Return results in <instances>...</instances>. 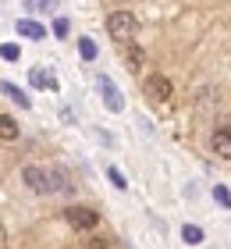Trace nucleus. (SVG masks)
Masks as SVG:
<instances>
[{"mask_svg": "<svg viewBox=\"0 0 231 249\" xmlns=\"http://www.w3.org/2000/svg\"><path fill=\"white\" fill-rule=\"evenodd\" d=\"M107 32H110V39L128 43V39L135 36V18H132V11H114V15L107 18Z\"/></svg>", "mask_w": 231, "mask_h": 249, "instance_id": "f257e3e1", "label": "nucleus"}, {"mask_svg": "<svg viewBox=\"0 0 231 249\" xmlns=\"http://www.w3.org/2000/svg\"><path fill=\"white\" fill-rule=\"evenodd\" d=\"M142 93H146L149 100H157V104H167V100L175 96V86H171V78H167V75H146Z\"/></svg>", "mask_w": 231, "mask_h": 249, "instance_id": "f03ea898", "label": "nucleus"}, {"mask_svg": "<svg viewBox=\"0 0 231 249\" xmlns=\"http://www.w3.org/2000/svg\"><path fill=\"white\" fill-rule=\"evenodd\" d=\"M21 182H25L32 192H39V196H50V182H46V167H39V164H25V167H21Z\"/></svg>", "mask_w": 231, "mask_h": 249, "instance_id": "7ed1b4c3", "label": "nucleus"}, {"mask_svg": "<svg viewBox=\"0 0 231 249\" xmlns=\"http://www.w3.org/2000/svg\"><path fill=\"white\" fill-rule=\"evenodd\" d=\"M68 224H71L75 231H92L100 224V213L92 207H71L68 210Z\"/></svg>", "mask_w": 231, "mask_h": 249, "instance_id": "20e7f679", "label": "nucleus"}, {"mask_svg": "<svg viewBox=\"0 0 231 249\" xmlns=\"http://www.w3.org/2000/svg\"><path fill=\"white\" fill-rule=\"evenodd\" d=\"M210 146L221 160H231V124H217L213 135H210Z\"/></svg>", "mask_w": 231, "mask_h": 249, "instance_id": "39448f33", "label": "nucleus"}, {"mask_svg": "<svg viewBox=\"0 0 231 249\" xmlns=\"http://www.w3.org/2000/svg\"><path fill=\"white\" fill-rule=\"evenodd\" d=\"M100 93H103V104H107V110H114V114H121L124 110V100H121V89L110 82L107 75H100Z\"/></svg>", "mask_w": 231, "mask_h": 249, "instance_id": "423d86ee", "label": "nucleus"}, {"mask_svg": "<svg viewBox=\"0 0 231 249\" xmlns=\"http://www.w3.org/2000/svg\"><path fill=\"white\" fill-rule=\"evenodd\" d=\"M46 182H50V192H61V196H68L75 185H71V175L64 171V167H57V164H50L46 167Z\"/></svg>", "mask_w": 231, "mask_h": 249, "instance_id": "0eeeda50", "label": "nucleus"}, {"mask_svg": "<svg viewBox=\"0 0 231 249\" xmlns=\"http://www.w3.org/2000/svg\"><path fill=\"white\" fill-rule=\"evenodd\" d=\"M15 29H18V36H25V39H46V25H39V21H32V18H18Z\"/></svg>", "mask_w": 231, "mask_h": 249, "instance_id": "6e6552de", "label": "nucleus"}, {"mask_svg": "<svg viewBox=\"0 0 231 249\" xmlns=\"http://www.w3.org/2000/svg\"><path fill=\"white\" fill-rule=\"evenodd\" d=\"M0 93H4L7 100H15V104H18L21 110H29V107H32V100L25 96V89H18L15 82H0Z\"/></svg>", "mask_w": 231, "mask_h": 249, "instance_id": "1a4fd4ad", "label": "nucleus"}, {"mask_svg": "<svg viewBox=\"0 0 231 249\" xmlns=\"http://www.w3.org/2000/svg\"><path fill=\"white\" fill-rule=\"evenodd\" d=\"M0 139H4V142L18 139V121L11 118V114H0Z\"/></svg>", "mask_w": 231, "mask_h": 249, "instance_id": "9d476101", "label": "nucleus"}, {"mask_svg": "<svg viewBox=\"0 0 231 249\" xmlns=\"http://www.w3.org/2000/svg\"><path fill=\"white\" fill-rule=\"evenodd\" d=\"M25 11H32V15H53L57 0H25Z\"/></svg>", "mask_w": 231, "mask_h": 249, "instance_id": "9b49d317", "label": "nucleus"}, {"mask_svg": "<svg viewBox=\"0 0 231 249\" xmlns=\"http://www.w3.org/2000/svg\"><path fill=\"white\" fill-rule=\"evenodd\" d=\"M181 242L185 246H199L203 242V228H199V224H185V228H181Z\"/></svg>", "mask_w": 231, "mask_h": 249, "instance_id": "f8f14e48", "label": "nucleus"}, {"mask_svg": "<svg viewBox=\"0 0 231 249\" xmlns=\"http://www.w3.org/2000/svg\"><path fill=\"white\" fill-rule=\"evenodd\" d=\"M124 57H128L132 71H139V68H142V61H146V53H142V47H139V43H132V47L124 50Z\"/></svg>", "mask_w": 231, "mask_h": 249, "instance_id": "ddd939ff", "label": "nucleus"}, {"mask_svg": "<svg viewBox=\"0 0 231 249\" xmlns=\"http://www.w3.org/2000/svg\"><path fill=\"white\" fill-rule=\"evenodd\" d=\"M32 86H46V89H57V82H53V75H46V71H39V68H32Z\"/></svg>", "mask_w": 231, "mask_h": 249, "instance_id": "4468645a", "label": "nucleus"}, {"mask_svg": "<svg viewBox=\"0 0 231 249\" xmlns=\"http://www.w3.org/2000/svg\"><path fill=\"white\" fill-rule=\"evenodd\" d=\"M78 53H82L86 61L96 57V43H92V36H82V39H78Z\"/></svg>", "mask_w": 231, "mask_h": 249, "instance_id": "2eb2a0df", "label": "nucleus"}, {"mask_svg": "<svg viewBox=\"0 0 231 249\" xmlns=\"http://www.w3.org/2000/svg\"><path fill=\"white\" fill-rule=\"evenodd\" d=\"M213 199H217V203H221V207H224V210H231V192H228L224 185H213Z\"/></svg>", "mask_w": 231, "mask_h": 249, "instance_id": "dca6fc26", "label": "nucleus"}, {"mask_svg": "<svg viewBox=\"0 0 231 249\" xmlns=\"http://www.w3.org/2000/svg\"><path fill=\"white\" fill-rule=\"evenodd\" d=\"M0 57H4V61H18V57H21V50L15 47V43H4V47H0Z\"/></svg>", "mask_w": 231, "mask_h": 249, "instance_id": "f3484780", "label": "nucleus"}, {"mask_svg": "<svg viewBox=\"0 0 231 249\" xmlns=\"http://www.w3.org/2000/svg\"><path fill=\"white\" fill-rule=\"evenodd\" d=\"M107 175H110V182H114V185H118V189H128V182H124V175L118 171V167H110V171H107Z\"/></svg>", "mask_w": 231, "mask_h": 249, "instance_id": "a211bd4d", "label": "nucleus"}, {"mask_svg": "<svg viewBox=\"0 0 231 249\" xmlns=\"http://www.w3.org/2000/svg\"><path fill=\"white\" fill-rule=\"evenodd\" d=\"M53 36H61V39L68 36V18H57L53 21Z\"/></svg>", "mask_w": 231, "mask_h": 249, "instance_id": "6ab92c4d", "label": "nucleus"}, {"mask_svg": "<svg viewBox=\"0 0 231 249\" xmlns=\"http://www.w3.org/2000/svg\"><path fill=\"white\" fill-rule=\"evenodd\" d=\"M86 249H107V239H89Z\"/></svg>", "mask_w": 231, "mask_h": 249, "instance_id": "aec40b11", "label": "nucleus"}]
</instances>
